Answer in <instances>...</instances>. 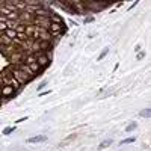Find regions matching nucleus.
<instances>
[{
	"mask_svg": "<svg viewBox=\"0 0 151 151\" xmlns=\"http://www.w3.org/2000/svg\"><path fill=\"white\" fill-rule=\"evenodd\" d=\"M39 141H45V136H38V138H32V139H29V142H39Z\"/></svg>",
	"mask_w": 151,
	"mask_h": 151,
	"instance_id": "1",
	"label": "nucleus"
}]
</instances>
